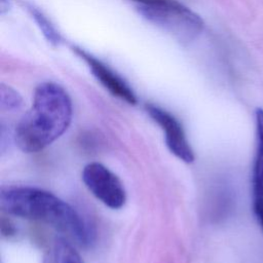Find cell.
<instances>
[{
    "label": "cell",
    "mask_w": 263,
    "mask_h": 263,
    "mask_svg": "<svg viewBox=\"0 0 263 263\" xmlns=\"http://www.w3.org/2000/svg\"><path fill=\"white\" fill-rule=\"evenodd\" d=\"M0 206L9 215L44 222L68 233L81 246H90L95 239L91 226L81 215L49 191L30 186H3Z\"/></svg>",
    "instance_id": "6da1fadb"
},
{
    "label": "cell",
    "mask_w": 263,
    "mask_h": 263,
    "mask_svg": "<svg viewBox=\"0 0 263 263\" xmlns=\"http://www.w3.org/2000/svg\"><path fill=\"white\" fill-rule=\"evenodd\" d=\"M72 113L71 99L62 86L53 82L39 84L31 109L15 127L16 145L27 153L43 150L68 129Z\"/></svg>",
    "instance_id": "7a4b0ae2"
},
{
    "label": "cell",
    "mask_w": 263,
    "mask_h": 263,
    "mask_svg": "<svg viewBox=\"0 0 263 263\" xmlns=\"http://www.w3.org/2000/svg\"><path fill=\"white\" fill-rule=\"evenodd\" d=\"M147 21L182 43L195 39L203 29L198 14L177 0H128Z\"/></svg>",
    "instance_id": "3957f363"
},
{
    "label": "cell",
    "mask_w": 263,
    "mask_h": 263,
    "mask_svg": "<svg viewBox=\"0 0 263 263\" xmlns=\"http://www.w3.org/2000/svg\"><path fill=\"white\" fill-rule=\"evenodd\" d=\"M82 181L86 188L106 206L118 210L126 201V193L120 179L100 162H90L83 167Z\"/></svg>",
    "instance_id": "277c9868"
},
{
    "label": "cell",
    "mask_w": 263,
    "mask_h": 263,
    "mask_svg": "<svg viewBox=\"0 0 263 263\" xmlns=\"http://www.w3.org/2000/svg\"><path fill=\"white\" fill-rule=\"evenodd\" d=\"M146 111L163 130L168 150L182 161L186 163L193 162L194 152L180 121L166 110L152 104L146 105Z\"/></svg>",
    "instance_id": "5b68a950"
},
{
    "label": "cell",
    "mask_w": 263,
    "mask_h": 263,
    "mask_svg": "<svg viewBox=\"0 0 263 263\" xmlns=\"http://www.w3.org/2000/svg\"><path fill=\"white\" fill-rule=\"evenodd\" d=\"M75 52L88 65L93 76L115 97L130 105H136L138 99L130 86L107 65L93 58L86 51L75 47Z\"/></svg>",
    "instance_id": "8992f818"
},
{
    "label": "cell",
    "mask_w": 263,
    "mask_h": 263,
    "mask_svg": "<svg viewBox=\"0 0 263 263\" xmlns=\"http://www.w3.org/2000/svg\"><path fill=\"white\" fill-rule=\"evenodd\" d=\"M257 146L253 165V209L256 218L263 230V109L255 112Z\"/></svg>",
    "instance_id": "52a82bcc"
},
{
    "label": "cell",
    "mask_w": 263,
    "mask_h": 263,
    "mask_svg": "<svg viewBox=\"0 0 263 263\" xmlns=\"http://www.w3.org/2000/svg\"><path fill=\"white\" fill-rule=\"evenodd\" d=\"M55 263H83L75 248L64 237H58L54 242Z\"/></svg>",
    "instance_id": "ba28073f"
},
{
    "label": "cell",
    "mask_w": 263,
    "mask_h": 263,
    "mask_svg": "<svg viewBox=\"0 0 263 263\" xmlns=\"http://www.w3.org/2000/svg\"><path fill=\"white\" fill-rule=\"evenodd\" d=\"M21 96L11 87L1 84L0 88V107L2 110L13 111L17 110L22 106Z\"/></svg>",
    "instance_id": "9c48e42d"
},
{
    "label": "cell",
    "mask_w": 263,
    "mask_h": 263,
    "mask_svg": "<svg viewBox=\"0 0 263 263\" xmlns=\"http://www.w3.org/2000/svg\"><path fill=\"white\" fill-rule=\"evenodd\" d=\"M31 11H32V14L34 16V18L36 20V22L38 23L40 29L42 30L43 34L45 35V37L48 39L49 42L53 43V44H57L60 40V37L59 35L55 33L54 29L52 28V26L48 23V21L43 16V14L41 12H39L38 10H36L35 8H30Z\"/></svg>",
    "instance_id": "30bf717a"
},
{
    "label": "cell",
    "mask_w": 263,
    "mask_h": 263,
    "mask_svg": "<svg viewBox=\"0 0 263 263\" xmlns=\"http://www.w3.org/2000/svg\"><path fill=\"white\" fill-rule=\"evenodd\" d=\"M1 231H2V234L5 235V236L12 235V234L14 233V227H13V225L10 223L9 220H7V221L2 220Z\"/></svg>",
    "instance_id": "8fae6325"
}]
</instances>
